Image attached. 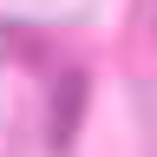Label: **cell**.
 <instances>
[{
    "label": "cell",
    "instance_id": "1",
    "mask_svg": "<svg viewBox=\"0 0 157 157\" xmlns=\"http://www.w3.org/2000/svg\"><path fill=\"white\" fill-rule=\"evenodd\" d=\"M78 111H85V72L66 66V72H52V151H66V144H72Z\"/></svg>",
    "mask_w": 157,
    "mask_h": 157
}]
</instances>
